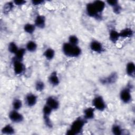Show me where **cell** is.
Segmentation results:
<instances>
[{
	"label": "cell",
	"instance_id": "1",
	"mask_svg": "<svg viewBox=\"0 0 135 135\" xmlns=\"http://www.w3.org/2000/svg\"><path fill=\"white\" fill-rule=\"evenodd\" d=\"M87 120L83 117L76 118L70 125V128L66 131V134L69 135L79 134L83 131Z\"/></svg>",
	"mask_w": 135,
	"mask_h": 135
},
{
	"label": "cell",
	"instance_id": "2",
	"mask_svg": "<svg viewBox=\"0 0 135 135\" xmlns=\"http://www.w3.org/2000/svg\"><path fill=\"white\" fill-rule=\"evenodd\" d=\"M62 50L63 54L69 57H78L82 54V50L78 45H72L69 42L63 44Z\"/></svg>",
	"mask_w": 135,
	"mask_h": 135
},
{
	"label": "cell",
	"instance_id": "3",
	"mask_svg": "<svg viewBox=\"0 0 135 135\" xmlns=\"http://www.w3.org/2000/svg\"><path fill=\"white\" fill-rule=\"evenodd\" d=\"M131 86L130 85H128L125 86L120 92V99L121 101L124 103H129L132 100L131 95Z\"/></svg>",
	"mask_w": 135,
	"mask_h": 135
},
{
	"label": "cell",
	"instance_id": "4",
	"mask_svg": "<svg viewBox=\"0 0 135 135\" xmlns=\"http://www.w3.org/2000/svg\"><path fill=\"white\" fill-rule=\"evenodd\" d=\"M92 107L100 111H104L107 108V104L103 97L101 95H97L94 97L92 101Z\"/></svg>",
	"mask_w": 135,
	"mask_h": 135
},
{
	"label": "cell",
	"instance_id": "5",
	"mask_svg": "<svg viewBox=\"0 0 135 135\" xmlns=\"http://www.w3.org/2000/svg\"><path fill=\"white\" fill-rule=\"evenodd\" d=\"M86 13L90 17L96 18L97 20H101V16L100 14L97 12L92 2L89 3L86 5Z\"/></svg>",
	"mask_w": 135,
	"mask_h": 135
},
{
	"label": "cell",
	"instance_id": "6",
	"mask_svg": "<svg viewBox=\"0 0 135 135\" xmlns=\"http://www.w3.org/2000/svg\"><path fill=\"white\" fill-rule=\"evenodd\" d=\"M9 119L14 123H19L23 121L24 116L18 110H12L8 113Z\"/></svg>",
	"mask_w": 135,
	"mask_h": 135
},
{
	"label": "cell",
	"instance_id": "7",
	"mask_svg": "<svg viewBox=\"0 0 135 135\" xmlns=\"http://www.w3.org/2000/svg\"><path fill=\"white\" fill-rule=\"evenodd\" d=\"M13 68L14 73L20 75L22 74L25 70V66L22 61L13 59Z\"/></svg>",
	"mask_w": 135,
	"mask_h": 135
},
{
	"label": "cell",
	"instance_id": "8",
	"mask_svg": "<svg viewBox=\"0 0 135 135\" xmlns=\"http://www.w3.org/2000/svg\"><path fill=\"white\" fill-rule=\"evenodd\" d=\"M90 48L91 51L97 53H101L104 51L102 44L96 40H93L90 42Z\"/></svg>",
	"mask_w": 135,
	"mask_h": 135
},
{
	"label": "cell",
	"instance_id": "9",
	"mask_svg": "<svg viewBox=\"0 0 135 135\" xmlns=\"http://www.w3.org/2000/svg\"><path fill=\"white\" fill-rule=\"evenodd\" d=\"M45 104L50 107L53 110H56L60 107L59 101L52 96L48 97L46 100Z\"/></svg>",
	"mask_w": 135,
	"mask_h": 135
},
{
	"label": "cell",
	"instance_id": "10",
	"mask_svg": "<svg viewBox=\"0 0 135 135\" xmlns=\"http://www.w3.org/2000/svg\"><path fill=\"white\" fill-rule=\"evenodd\" d=\"M25 101L26 104L28 107H33L35 105L37 102V97L34 93H29L26 95Z\"/></svg>",
	"mask_w": 135,
	"mask_h": 135
},
{
	"label": "cell",
	"instance_id": "11",
	"mask_svg": "<svg viewBox=\"0 0 135 135\" xmlns=\"http://www.w3.org/2000/svg\"><path fill=\"white\" fill-rule=\"evenodd\" d=\"M34 25L36 27L43 29L46 26V18L43 15H37L34 20Z\"/></svg>",
	"mask_w": 135,
	"mask_h": 135
},
{
	"label": "cell",
	"instance_id": "12",
	"mask_svg": "<svg viewBox=\"0 0 135 135\" xmlns=\"http://www.w3.org/2000/svg\"><path fill=\"white\" fill-rule=\"evenodd\" d=\"M118 79V75L115 72L111 73L107 77L103 78L101 79V83L103 84H110L115 83Z\"/></svg>",
	"mask_w": 135,
	"mask_h": 135
},
{
	"label": "cell",
	"instance_id": "13",
	"mask_svg": "<svg viewBox=\"0 0 135 135\" xmlns=\"http://www.w3.org/2000/svg\"><path fill=\"white\" fill-rule=\"evenodd\" d=\"M95 109L93 107H88L83 110V118L87 121L94 119Z\"/></svg>",
	"mask_w": 135,
	"mask_h": 135
},
{
	"label": "cell",
	"instance_id": "14",
	"mask_svg": "<svg viewBox=\"0 0 135 135\" xmlns=\"http://www.w3.org/2000/svg\"><path fill=\"white\" fill-rule=\"evenodd\" d=\"M48 81L51 85L53 86H57L60 83V79L56 71H53L49 76Z\"/></svg>",
	"mask_w": 135,
	"mask_h": 135
},
{
	"label": "cell",
	"instance_id": "15",
	"mask_svg": "<svg viewBox=\"0 0 135 135\" xmlns=\"http://www.w3.org/2000/svg\"><path fill=\"white\" fill-rule=\"evenodd\" d=\"M126 72L127 74L131 78H134L135 75V64L133 62H129L126 67Z\"/></svg>",
	"mask_w": 135,
	"mask_h": 135
},
{
	"label": "cell",
	"instance_id": "16",
	"mask_svg": "<svg viewBox=\"0 0 135 135\" xmlns=\"http://www.w3.org/2000/svg\"><path fill=\"white\" fill-rule=\"evenodd\" d=\"M119 32L120 37L126 38L132 37L134 34V32L132 28L130 27H126L122 29Z\"/></svg>",
	"mask_w": 135,
	"mask_h": 135
},
{
	"label": "cell",
	"instance_id": "17",
	"mask_svg": "<svg viewBox=\"0 0 135 135\" xmlns=\"http://www.w3.org/2000/svg\"><path fill=\"white\" fill-rule=\"evenodd\" d=\"M93 5L94 6L95 9H97V12L100 14H101L103 11L105 9V2L102 1H99V0H97L94 1L92 2Z\"/></svg>",
	"mask_w": 135,
	"mask_h": 135
},
{
	"label": "cell",
	"instance_id": "18",
	"mask_svg": "<svg viewBox=\"0 0 135 135\" xmlns=\"http://www.w3.org/2000/svg\"><path fill=\"white\" fill-rule=\"evenodd\" d=\"M1 133L3 134L11 135L15 133V130L13 126L10 124H7L4 126L1 129Z\"/></svg>",
	"mask_w": 135,
	"mask_h": 135
},
{
	"label": "cell",
	"instance_id": "19",
	"mask_svg": "<svg viewBox=\"0 0 135 135\" xmlns=\"http://www.w3.org/2000/svg\"><path fill=\"white\" fill-rule=\"evenodd\" d=\"M109 37L110 41L112 43H115L118 42V41L120 38L119 32L116 31L115 30L112 29L109 32Z\"/></svg>",
	"mask_w": 135,
	"mask_h": 135
},
{
	"label": "cell",
	"instance_id": "20",
	"mask_svg": "<svg viewBox=\"0 0 135 135\" xmlns=\"http://www.w3.org/2000/svg\"><path fill=\"white\" fill-rule=\"evenodd\" d=\"M26 50L25 48H19L16 53L14 54L13 60L23 61L26 53Z\"/></svg>",
	"mask_w": 135,
	"mask_h": 135
},
{
	"label": "cell",
	"instance_id": "21",
	"mask_svg": "<svg viewBox=\"0 0 135 135\" xmlns=\"http://www.w3.org/2000/svg\"><path fill=\"white\" fill-rule=\"evenodd\" d=\"M25 49L26 51H27L29 52H31V53L34 52L36 51L37 49V44L34 41H32V40L28 41L26 44Z\"/></svg>",
	"mask_w": 135,
	"mask_h": 135
},
{
	"label": "cell",
	"instance_id": "22",
	"mask_svg": "<svg viewBox=\"0 0 135 135\" xmlns=\"http://www.w3.org/2000/svg\"><path fill=\"white\" fill-rule=\"evenodd\" d=\"M55 52L54 49L51 47L47 48L43 53V55L47 60H52L55 56Z\"/></svg>",
	"mask_w": 135,
	"mask_h": 135
},
{
	"label": "cell",
	"instance_id": "23",
	"mask_svg": "<svg viewBox=\"0 0 135 135\" xmlns=\"http://www.w3.org/2000/svg\"><path fill=\"white\" fill-rule=\"evenodd\" d=\"M36 26H35L34 24L32 23H26L24 24L23 27V30L25 32L28 34H32L35 31Z\"/></svg>",
	"mask_w": 135,
	"mask_h": 135
},
{
	"label": "cell",
	"instance_id": "24",
	"mask_svg": "<svg viewBox=\"0 0 135 135\" xmlns=\"http://www.w3.org/2000/svg\"><path fill=\"white\" fill-rule=\"evenodd\" d=\"M7 49H8V51L10 53L15 54L16 53V52L18 51L19 48L15 42H11L9 43L8 45Z\"/></svg>",
	"mask_w": 135,
	"mask_h": 135
},
{
	"label": "cell",
	"instance_id": "25",
	"mask_svg": "<svg viewBox=\"0 0 135 135\" xmlns=\"http://www.w3.org/2000/svg\"><path fill=\"white\" fill-rule=\"evenodd\" d=\"M111 132L115 135H121L122 134L123 129L118 124H114L111 128Z\"/></svg>",
	"mask_w": 135,
	"mask_h": 135
},
{
	"label": "cell",
	"instance_id": "26",
	"mask_svg": "<svg viewBox=\"0 0 135 135\" xmlns=\"http://www.w3.org/2000/svg\"><path fill=\"white\" fill-rule=\"evenodd\" d=\"M14 4L13 1L8 2L6 3L3 7V12L4 14H7L10 12L14 8Z\"/></svg>",
	"mask_w": 135,
	"mask_h": 135
},
{
	"label": "cell",
	"instance_id": "27",
	"mask_svg": "<svg viewBox=\"0 0 135 135\" xmlns=\"http://www.w3.org/2000/svg\"><path fill=\"white\" fill-rule=\"evenodd\" d=\"M22 102L20 99L18 98H15L13 100L12 107L14 110L18 111L20 109L22 108Z\"/></svg>",
	"mask_w": 135,
	"mask_h": 135
},
{
	"label": "cell",
	"instance_id": "28",
	"mask_svg": "<svg viewBox=\"0 0 135 135\" xmlns=\"http://www.w3.org/2000/svg\"><path fill=\"white\" fill-rule=\"evenodd\" d=\"M68 42L72 45H78L79 39L75 35H70L68 37Z\"/></svg>",
	"mask_w": 135,
	"mask_h": 135
},
{
	"label": "cell",
	"instance_id": "29",
	"mask_svg": "<svg viewBox=\"0 0 135 135\" xmlns=\"http://www.w3.org/2000/svg\"><path fill=\"white\" fill-rule=\"evenodd\" d=\"M35 90L38 92H41L44 90L45 88V84L43 81L41 80H37L35 84Z\"/></svg>",
	"mask_w": 135,
	"mask_h": 135
},
{
	"label": "cell",
	"instance_id": "30",
	"mask_svg": "<svg viewBox=\"0 0 135 135\" xmlns=\"http://www.w3.org/2000/svg\"><path fill=\"white\" fill-rule=\"evenodd\" d=\"M53 110L46 104L43 106L42 109L43 115L45 116H50Z\"/></svg>",
	"mask_w": 135,
	"mask_h": 135
},
{
	"label": "cell",
	"instance_id": "31",
	"mask_svg": "<svg viewBox=\"0 0 135 135\" xmlns=\"http://www.w3.org/2000/svg\"><path fill=\"white\" fill-rule=\"evenodd\" d=\"M50 117V116L43 115V120L45 126L49 128H52L53 127V123Z\"/></svg>",
	"mask_w": 135,
	"mask_h": 135
},
{
	"label": "cell",
	"instance_id": "32",
	"mask_svg": "<svg viewBox=\"0 0 135 135\" xmlns=\"http://www.w3.org/2000/svg\"><path fill=\"white\" fill-rule=\"evenodd\" d=\"M122 7L121 6V5L119 4H117V5H115L112 7V10H113V13L116 14H120L122 11Z\"/></svg>",
	"mask_w": 135,
	"mask_h": 135
},
{
	"label": "cell",
	"instance_id": "33",
	"mask_svg": "<svg viewBox=\"0 0 135 135\" xmlns=\"http://www.w3.org/2000/svg\"><path fill=\"white\" fill-rule=\"evenodd\" d=\"M32 4L34 6H39L41 5H43L44 4V1H41V0H35V1H31Z\"/></svg>",
	"mask_w": 135,
	"mask_h": 135
},
{
	"label": "cell",
	"instance_id": "34",
	"mask_svg": "<svg viewBox=\"0 0 135 135\" xmlns=\"http://www.w3.org/2000/svg\"><path fill=\"white\" fill-rule=\"evenodd\" d=\"M13 3L15 5L20 6H22L25 5L26 3V1L24 0H18V1L15 0V1H13Z\"/></svg>",
	"mask_w": 135,
	"mask_h": 135
},
{
	"label": "cell",
	"instance_id": "35",
	"mask_svg": "<svg viewBox=\"0 0 135 135\" xmlns=\"http://www.w3.org/2000/svg\"><path fill=\"white\" fill-rule=\"evenodd\" d=\"M109 6H111L112 7H114V6L117 5V4H119V2L117 0H112V1H107L105 2Z\"/></svg>",
	"mask_w": 135,
	"mask_h": 135
}]
</instances>
